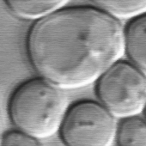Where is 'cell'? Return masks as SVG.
<instances>
[{
    "label": "cell",
    "mask_w": 146,
    "mask_h": 146,
    "mask_svg": "<svg viewBox=\"0 0 146 146\" xmlns=\"http://www.w3.org/2000/svg\"><path fill=\"white\" fill-rule=\"evenodd\" d=\"M116 140L119 146H146V120L138 116L123 119L117 126Z\"/></svg>",
    "instance_id": "ba28073f"
},
{
    "label": "cell",
    "mask_w": 146,
    "mask_h": 146,
    "mask_svg": "<svg viewBox=\"0 0 146 146\" xmlns=\"http://www.w3.org/2000/svg\"><path fill=\"white\" fill-rule=\"evenodd\" d=\"M144 113H145V117H146V105H145V108H144Z\"/></svg>",
    "instance_id": "8fae6325"
},
{
    "label": "cell",
    "mask_w": 146,
    "mask_h": 146,
    "mask_svg": "<svg viewBox=\"0 0 146 146\" xmlns=\"http://www.w3.org/2000/svg\"><path fill=\"white\" fill-rule=\"evenodd\" d=\"M0 146H41L39 139L21 131H11L3 136Z\"/></svg>",
    "instance_id": "9c48e42d"
},
{
    "label": "cell",
    "mask_w": 146,
    "mask_h": 146,
    "mask_svg": "<svg viewBox=\"0 0 146 146\" xmlns=\"http://www.w3.org/2000/svg\"><path fill=\"white\" fill-rule=\"evenodd\" d=\"M70 0H4L9 11L23 20H39L65 8Z\"/></svg>",
    "instance_id": "8992f818"
},
{
    "label": "cell",
    "mask_w": 146,
    "mask_h": 146,
    "mask_svg": "<svg viewBox=\"0 0 146 146\" xmlns=\"http://www.w3.org/2000/svg\"><path fill=\"white\" fill-rule=\"evenodd\" d=\"M96 94L114 118L137 116L146 105V76L131 62L119 60L97 80Z\"/></svg>",
    "instance_id": "3957f363"
},
{
    "label": "cell",
    "mask_w": 146,
    "mask_h": 146,
    "mask_svg": "<svg viewBox=\"0 0 146 146\" xmlns=\"http://www.w3.org/2000/svg\"><path fill=\"white\" fill-rule=\"evenodd\" d=\"M115 118L101 103L81 101L67 109L59 134L65 146H112Z\"/></svg>",
    "instance_id": "277c9868"
},
{
    "label": "cell",
    "mask_w": 146,
    "mask_h": 146,
    "mask_svg": "<svg viewBox=\"0 0 146 146\" xmlns=\"http://www.w3.org/2000/svg\"><path fill=\"white\" fill-rule=\"evenodd\" d=\"M95 7L121 19H133L146 14V0H90Z\"/></svg>",
    "instance_id": "52a82bcc"
},
{
    "label": "cell",
    "mask_w": 146,
    "mask_h": 146,
    "mask_svg": "<svg viewBox=\"0 0 146 146\" xmlns=\"http://www.w3.org/2000/svg\"><path fill=\"white\" fill-rule=\"evenodd\" d=\"M63 90L42 78L21 84L12 93L9 113L13 125L37 139H46L59 131L68 109Z\"/></svg>",
    "instance_id": "7a4b0ae2"
},
{
    "label": "cell",
    "mask_w": 146,
    "mask_h": 146,
    "mask_svg": "<svg viewBox=\"0 0 146 146\" xmlns=\"http://www.w3.org/2000/svg\"><path fill=\"white\" fill-rule=\"evenodd\" d=\"M125 52L146 76V14L131 19L125 29Z\"/></svg>",
    "instance_id": "5b68a950"
},
{
    "label": "cell",
    "mask_w": 146,
    "mask_h": 146,
    "mask_svg": "<svg viewBox=\"0 0 146 146\" xmlns=\"http://www.w3.org/2000/svg\"><path fill=\"white\" fill-rule=\"evenodd\" d=\"M26 51L40 78L61 90H78L97 80L125 52L119 20L92 6L65 7L37 20Z\"/></svg>",
    "instance_id": "6da1fadb"
},
{
    "label": "cell",
    "mask_w": 146,
    "mask_h": 146,
    "mask_svg": "<svg viewBox=\"0 0 146 146\" xmlns=\"http://www.w3.org/2000/svg\"><path fill=\"white\" fill-rule=\"evenodd\" d=\"M3 133H2V119H1V114H0V145H1L2 143V139H3Z\"/></svg>",
    "instance_id": "30bf717a"
}]
</instances>
